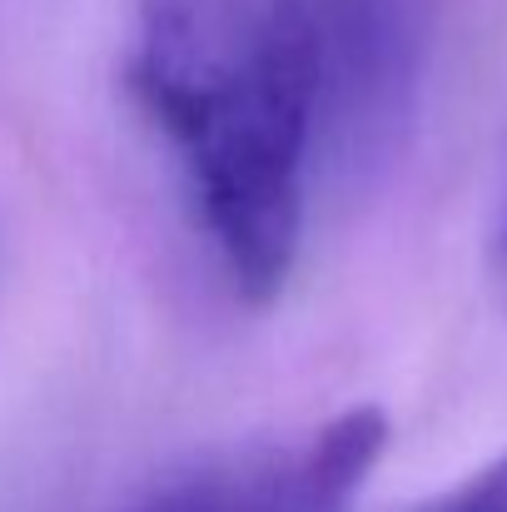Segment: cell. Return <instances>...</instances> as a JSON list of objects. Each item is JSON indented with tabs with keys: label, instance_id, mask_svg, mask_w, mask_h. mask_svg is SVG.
<instances>
[{
	"label": "cell",
	"instance_id": "5",
	"mask_svg": "<svg viewBox=\"0 0 507 512\" xmlns=\"http://www.w3.org/2000/svg\"><path fill=\"white\" fill-rule=\"evenodd\" d=\"M488 274H493V294L507 314V184L503 199H498V214H493V234H488Z\"/></svg>",
	"mask_w": 507,
	"mask_h": 512
},
{
	"label": "cell",
	"instance_id": "3",
	"mask_svg": "<svg viewBox=\"0 0 507 512\" xmlns=\"http://www.w3.org/2000/svg\"><path fill=\"white\" fill-rule=\"evenodd\" d=\"M388 448V413L353 403L334 418L165 478L135 512H353Z\"/></svg>",
	"mask_w": 507,
	"mask_h": 512
},
{
	"label": "cell",
	"instance_id": "4",
	"mask_svg": "<svg viewBox=\"0 0 507 512\" xmlns=\"http://www.w3.org/2000/svg\"><path fill=\"white\" fill-rule=\"evenodd\" d=\"M418 512H507V448L463 483H453L448 493L428 498Z\"/></svg>",
	"mask_w": 507,
	"mask_h": 512
},
{
	"label": "cell",
	"instance_id": "1",
	"mask_svg": "<svg viewBox=\"0 0 507 512\" xmlns=\"http://www.w3.org/2000/svg\"><path fill=\"white\" fill-rule=\"evenodd\" d=\"M130 90L249 304L284 294L314 179L304 0H145Z\"/></svg>",
	"mask_w": 507,
	"mask_h": 512
},
{
	"label": "cell",
	"instance_id": "2",
	"mask_svg": "<svg viewBox=\"0 0 507 512\" xmlns=\"http://www.w3.org/2000/svg\"><path fill=\"white\" fill-rule=\"evenodd\" d=\"M314 174L358 194L403 160L433 70V0H304Z\"/></svg>",
	"mask_w": 507,
	"mask_h": 512
}]
</instances>
